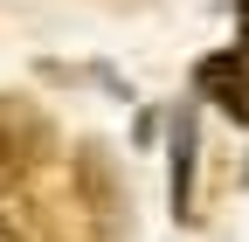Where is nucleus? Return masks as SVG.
<instances>
[{"instance_id":"423d86ee","label":"nucleus","mask_w":249,"mask_h":242,"mask_svg":"<svg viewBox=\"0 0 249 242\" xmlns=\"http://www.w3.org/2000/svg\"><path fill=\"white\" fill-rule=\"evenodd\" d=\"M242 7H249V0H242Z\"/></svg>"},{"instance_id":"39448f33","label":"nucleus","mask_w":249,"mask_h":242,"mask_svg":"<svg viewBox=\"0 0 249 242\" xmlns=\"http://www.w3.org/2000/svg\"><path fill=\"white\" fill-rule=\"evenodd\" d=\"M229 55H235V76H242V90H249V35H242V42H235Z\"/></svg>"},{"instance_id":"f03ea898","label":"nucleus","mask_w":249,"mask_h":242,"mask_svg":"<svg viewBox=\"0 0 249 242\" xmlns=\"http://www.w3.org/2000/svg\"><path fill=\"white\" fill-rule=\"evenodd\" d=\"M187 201H194V125H173V207L187 215Z\"/></svg>"},{"instance_id":"f257e3e1","label":"nucleus","mask_w":249,"mask_h":242,"mask_svg":"<svg viewBox=\"0 0 249 242\" xmlns=\"http://www.w3.org/2000/svg\"><path fill=\"white\" fill-rule=\"evenodd\" d=\"M49 118L28 104V97H0V180H28L49 159Z\"/></svg>"},{"instance_id":"20e7f679","label":"nucleus","mask_w":249,"mask_h":242,"mask_svg":"<svg viewBox=\"0 0 249 242\" xmlns=\"http://www.w3.org/2000/svg\"><path fill=\"white\" fill-rule=\"evenodd\" d=\"M0 242H35V235L21 228V215H14V207H0Z\"/></svg>"},{"instance_id":"7ed1b4c3","label":"nucleus","mask_w":249,"mask_h":242,"mask_svg":"<svg viewBox=\"0 0 249 242\" xmlns=\"http://www.w3.org/2000/svg\"><path fill=\"white\" fill-rule=\"evenodd\" d=\"M76 173L90 180V215H97V222L111 228V207H118V187H111V173H104V159H97V153H76Z\"/></svg>"}]
</instances>
